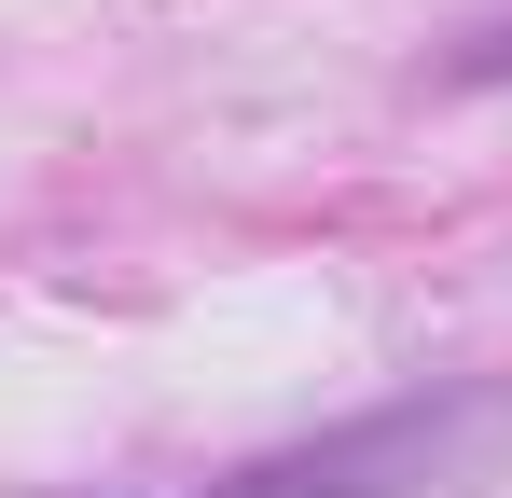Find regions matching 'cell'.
<instances>
[{
  "mask_svg": "<svg viewBox=\"0 0 512 498\" xmlns=\"http://www.w3.org/2000/svg\"><path fill=\"white\" fill-rule=\"evenodd\" d=\"M512 429V388H457V402H388L333 429V443H305V457H263L236 471V498H402V485H457L485 443Z\"/></svg>",
  "mask_w": 512,
  "mask_h": 498,
  "instance_id": "6da1fadb",
  "label": "cell"
},
{
  "mask_svg": "<svg viewBox=\"0 0 512 498\" xmlns=\"http://www.w3.org/2000/svg\"><path fill=\"white\" fill-rule=\"evenodd\" d=\"M443 83H512V14H499V28H471V42L443 56Z\"/></svg>",
  "mask_w": 512,
  "mask_h": 498,
  "instance_id": "7a4b0ae2",
  "label": "cell"
}]
</instances>
